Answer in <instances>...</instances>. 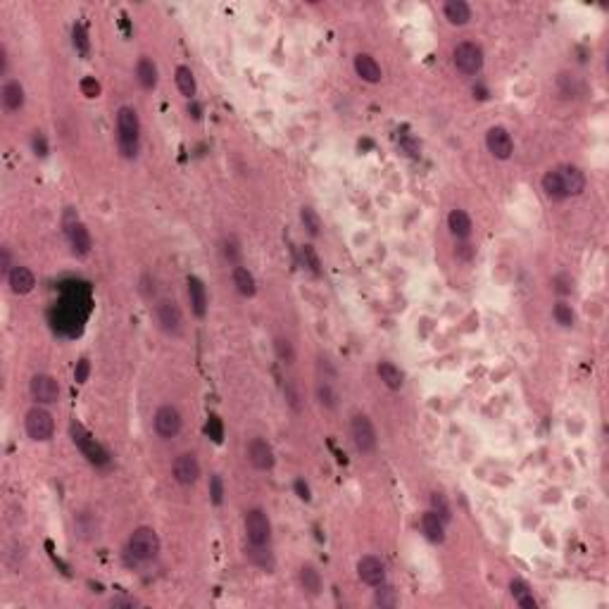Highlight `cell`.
Here are the masks:
<instances>
[{
    "label": "cell",
    "instance_id": "cell-1",
    "mask_svg": "<svg viewBox=\"0 0 609 609\" xmlns=\"http://www.w3.org/2000/svg\"><path fill=\"white\" fill-rule=\"evenodd\" d=\"M162 550L160 536L153 526H138V529L131 531V536L126 540L124 547V557L128 564L141 566V564H150L153 559H158V554Z\"/></svg>",
    "mask_w": 609,
    "mask_h": 609
},
{
    "label": "cell",
    "instance_id": "cell-2",
    "mask_svg": "<svg viewBox=\"0 0 609 609\" xmlns=\"http://www.w3.org/2000/svg\"><path fill=\"white\" fill-rule=\"evenodd\" d=\"M117 148L126 160H136L141 153V117L131 105L117 110Z\"/></svg>",
    "mask_w": 609,
    "mask_h": 609
},
{
    "label": "cell",
    "instance_id": "cell-3",
    "mask_svg": "<svg viewBox=\"0 0 609 609\" xmlns=\"http://www.w3.org/2000/svg\"><path fill=\"white\" fill-rule=\"evenodd\" d=\"M24 431L33 443H48L55 436V419L43 405H33L24 415Z\"/></svg>",
    "mask_w": 609,
    "mask_h": 609
},
{
    "label": "cell",
    "instance_id": "cell-4",
    "mask_svg": "<svg viewBox=\"0 0 609 609\" xmlns=\"http://www.w3.org/2000/svg\"><path fill=\"white\" fill-rule=\"evenodd\" d=\"M452 62H455L459 74H464V77H476V74L483 70V62H485L483 48L478 43H473V40H462V43H457L455 50H452Z\"/></svg>",
    "mask_w": 609,
    "mask_h": 609
},
{
    "label": "cell",
    "instance_id": "cell-5",
    "mask_svg": "<svg viewBox=\"0 0 609 609\" xmlns=\"http://www.w3.org/2000/svg\"><path fill=\"white\" fill-rule=\"evenodd\" d=\"M155 319H158V327L162 334L179 338L184 334V312H181L179 302L172 300V297H162L155 304Z\"/></svg>",
    "mask_w": 609,
    "mask_h": 609
},
{
    "label": "cell",
    "instance_id": "cell-6",
    "mask_svg": "<svg viewBox=\"0 0 609 609\" xmlns=\"http://www.w3.org/2000/svg\"><path fill=\"white\" fill-rule=\"evenodd\" d=\"M350 438H353L355 450L362 452V455H371L378 445L374 422H371L367 415H362V412H357V415H353V419H350Z\"/></svg>",
    "mask_w": 609,
    "mask_h": 609
},
{
    "label": "cell",
    "instance_id": "cell-7",
    "mask_svg": "<svg viewBox=\"0 0 609 609\" xmlns=\"http://www.w3.org/2000/svg\"><path fill=\"white\" fill-rule=\"evenodd\" d=\"M243 529H246L248 545H269L272 543V521H269L267 512L260 507L246 512L243 519Z\"/></svg>",
    "mask_w": 609,
    "mask_h": 609
},
{
    "label": "cell",
    "instance_id": "cell-8",
    "mask_svg": "<svg viewBox=\"0 0 609 609\" xmlns=\"http://www.w3.org/2000/svg\"><path fill=\"white\" fill-rule=\"evenodd\" d=\"M70 431H72V441H74V445H77V448H79L81 452H84V457L89 459L91 464H96V466H105L107 462H110V457H107V452L103 450V445L96 443V438H93L91 433L84 429V426L74 422V424L70 426Z\"/></svg>",
    "mask_w": 609,
    "mask_h": 609
},
{
    "label": "cell",
    "instance_id": "cell-9",
    "mask_svg": "<svg viewBox=\"0 0 609 609\" xmlns=\"http://www.w3.org/2000/svg\"><path fill=\"white\" fill-rule=\"evenodd\" d=\"M29 393H31V400L36 405H57L60 402V395H62V388H60L57 378L50 376V374H33L31 381H29Z\"/></svg>",
    "mask_w": 609,
    "mask_h": 609
},
{
    "label": "cell",
    "instance_id": "cell-10",
    "mask_svg": "<svg viewBox=\"0 0 609 609\" xmlns=\"http://www.w3.org/2000/svg\"><path fill=\"white\" fill-rule=\"evenodd\" d=\"M153 426L160 438L169 441V438H177L181 429H184V417L174 405H160L153 415Z\"/></svg>",
    "mask_w": 609,
    "mask_h": 609
},
{
    "label": "cell",
    "instance_id": "cell-11",
    "mask_svg": "<svg viewBox=\"0 0 609 609\" xmlns=\"http://www.w3.org/2000/svg\"><path fill=\"white\" fill-rule=\"evenodd\" d=\"M357 576H360L362 583H367L371 588H378L385 583L388 578V571H385V561L376 554H364L357 561Z\"/></svg>",
    "mask_w": 609,
    "mask_h": 609
},
{
    "label": "cell",
    "instance_id": "cell-12",
    "mask_svg": "<svg viewBox=\"0 0 609 609\" xmlns=\"http://www.w3.org/2000/svg\"><path fill=\"white\" fill-rule=\"evenodd\" d=\"M172 476L179 485H193L200 478V462L195 452H181L172 464Z\"/></svg>",
    "mask_w": 609,
    "mask_h": 609
},
{
    "label": "cell",
    "instance_id": "cell-13",
    "mask_svg": "<svg viewBox=\"0 0 609 609\" xmlns=\"http://www.w3.org/2000/svg\"><path fill=\"white\" fill-rule=\"evenodd\" d=\"M485 148L495 160H510L514 155V138L505 126H490L485 131Z\"/></svg>",
    "mask_w": 609,
    "mask_h": 609
},
{
    "label": "cell",
    "instance_id": "cell-14",
    "mask_svg": "<svg viewBox=\"0 0 609 609\" xmlns=\"http://www.w3.org/2000/svg\"><path fill=\"white\" fill-rule=\"evenodd\" d=\"M248 462L255 466L257 471H272L274 464H276V455H274V448L269 445L265 438H253V441L248 443Z\"/></svg>",
    "mask_w": 609,
    "mask_h": 609
},
{
    "label": "cell",
    "instance_id": "cell-15",
    "mask_svg": "<svg viewBox=\"0 0 609 609\" xmlns=\"http://www.w3.org/2000/svg\"><path fill=\"white\" fill-rule=\"evenodd\" d=\"M186 293H188V302H191V312L195 319H205L207 309H209V295L205 288V281L200 276H188L186 279Z\"/></svg>",
    "mask_w": 609,
    "mask_h": 609
},
{
    "label": "cell",
    "instance_id": "cell-16",
    "mask_svg": "<svg viewBox=\"0 0 609 609\" xmlns=\"http://www.w3.org/2000/svg\"><path fill=\"white\" fill-rule=\"evenodd\" d=\"M67 241H70V248L72 253L77 257H89L91 255V248H93V238H91V231L84 221L74 219L67 224Z\"/></svg>",
    "mask_w": 609,
    "mask_h": 609
},
{
    "label": "cell",
    "instance_id": "cell-17",
    "mask_svg": "<svg viewBox=\"0 0 609 609\" xmlns=\"http://www.w3.org/2000/svg\"><path fill=\"white\" fill-rule=\"evenodd\" d=\"M0 100H3V110L8 114H15L24 107L26 103V93L24 86L19 79H8L3 84V91H0Z\"/></svg>",
    "mask_w": 609,
    "mask_h": 609
},
{
    "label": "cell",
    "instance_id": "cell-18",
    "mask_svg": "<svg viewBox=\"0 0 609 609\" xmlns=\"http://www.w3.org/2000/svg\"><path fill=\"white\" fill-rule=\"evenodd\" d=\"M5 279H8V286L15 295H29L31 290L36 288V276H33L31 269L24 265H15Z\"/></svg>",
    "mask_w": 609,
    "mask_h": 609
},
{
    "label": "cell",
    "instance_id": "cell-19",
    "mask_svg": "<svg viewBox=\"0 0 609 609\" xmlns=\"http://www.w3.org/2000/svg\"><path fill=\"white\" fill-rule=\"evenodd\" d=\"M353 67H355V74L362 81H367V84H381L383 70H381V65L376 62L374 55H369V53H360V55H355Z\"/></svg>",
    "mask_w": 609,
    "mask_h": 609
},
{
    "label": "cell",
    "instance_id": "cell-20",
    "mask_svg": "<svg viewBox=\"0 0 609 609\" xmlns=\"http://www.w3.org/2000/svg\"><path fill=\"white\" fill-rule=\"evenodd\" d=\"M557 169L561 174V181H564V188H566V195H569V198L571 195H581L586 191L588 179H586L583 169L576 167V165H559Z\"/></svg>",
    "mask_w": 609,
    "mask_h": 609
},
{
    "label": "cell",
    "instance_id": "cell-21",
    "mask_svg": "<svg viewBox=\"0 0 609 609\" xmlns=\"http://www.w3.org/2000/svg\"><path fill=\"white\" fill-rule=\"evenodd\" d=\"M445 521L438 517L436 512H424L422 514V533H424V538L429 540V543H433V545H441V543H445Z\"/></svg>",
    "mask_w": 609,
    "mask_h": 609
},
{
    "label": "cell",
    "instance_id": "cell-22",
    "mask_svg": "<svg viewBox=\"0 0 609 609\" xmlns=\"http://www.w3.org/2000/svg\"><path fill=\"white\" fill-rule=\"evenodd\" d=\"M376 374L378 378H381V383L385 385V388L390 390H400L405 385V371L397 367L395 362L390 360H381L376 364Z\"/></svg>",
    "mask_w": 609,
    "mask_h": 609
},
{
    "label": "cell",
    "instance_id": "cell-23",
    "mask_svg": "<svg viewBox=\"0 0 609 609\" xmlns=\"http://www.w3.org/2000/svg\"><path fill=\"white\" fill-rule=\"evenodd\" d=\"M448 229H450V234L455 236V241H469V236L473 231V221H471L469 212H464V209H452L448 214Z\"/></svg>",
    "mask_w": 609,
    "mask_h": 609
},
{
    "label": "cell",
    "instance_id": "cell-24",
    "mask_svg": "<svg viewBox=\"0 0 609 609\" xmlns=\"http://www.w3.org/2000/svg\"><path fill=\"white\" fill-rule=\"evenodd\" d=\"M136 79H138L141 89H146V91H155V89H158L160 72H158V65H155L148 55L138 57V62H136Z\"/></svg>",
    "mask_w": 609,
    "mask_h": 609
},
{
    "label": "cell",
    "instance_id": "cell-25",
    "mask_svg": "<svg viewBox=\"0 0 609 609\" xmlns=\"http://www.w3.org/2000/svg\"><path fill=\"white\" fill-rule=\"evenodd\" d=\"M443 17L448 19V24L452 26H466L471 22V8L464 0H448V3L443 5Z\"/></svg>",
    "mask_w": 609,
    "mask_h": 609
},
{
    "label": "cell",
    "instance_id": "cell-26",
    "mask_svg": "<svg viewBox=\"0 0 609 609\" xmlns=\"http://www.w3.org/2000/svg\"><path fill=\"white\" fill-rule=\"evenodd\" d=\"M540 184H543V191H545L547 198L554 200V202H561V200L569 198V195H566L564 181H561V174H559L557 167H554V169H547V172L543 174V181H540Z\"/></svg>",
    "mask_w": 609,
    "mask_h": 609
},
{
    "label": "cell",
    "instance_id": "cell-27",
    "mask_svg": "<svg viewBox=\"0 0 609 609\" xmlns=\"http://www.w3.org/2000/svg\"><path fill=\"white\" fill-rule=\"evenodd\" d=\"M297 581H300L302 591L307 595H312V598H317L324 588V578H322V574L314 564H302L300 571H297Z\"/></svg>",
    "mask_w": 609,
    "mask_h": 609
},
{
    "label": "cell",
    "instance_id": "cell-28",
    "mask_svg": "<svg viewBox=\"0 0 609 609\" xmlns=\"http://www.w3.org/2000/svg\"><path fill=\"white\" fill-rule=\"evenodd\" d=\"M231 281L243 297H255L257 295V281H255V276L248 267H243V265L231 267Z\"/></svg>",
    "mask_w": 609,
    "mask_h": 609
},
{
    "label": "cell",
    "instance_id": "cell-29",
    "mask_svg": "<svg viewBox=\"0 0 609 609\" xmlns=\"http://www.w3.org/2000/svg\"><path fill=\"white\" fill-rule=\"evenodd\" d=\"M174 81H177V89L184 98L193 100L195 93H198V84H195V74L191 67L186 65H179L177 72H174Z\"/></svg>",
    "mask_w": 609,
    "mask_h": 609
},
{
    "label": "cell",
    "instance_id": "cell-30",
    "mask_svg": "<svg viewBox=\"0 0 609 609\" xmlns=\"http://www.w3.org/2000/svg\"><path fill=\"white\" fill-rule=\"evenodd\" d=\"M314 397H317V402L329 412H336L338 400H341V395H338V390L334 388V383L324 381V378H319V383L314 385Z\"/></svg>",
    "mask_w": 609,
    "mask_h": 609
},
{
    "label": "cell",
    "instance_id": "cell-31",
    "mask_svg": "<svg viewBox=\"0 0 609 609\" xmlns=\"http://www.w3.org/2000/svg\"><path fill=\"white\" fill-rule=\"evenodd\" d=\"M246 557L253 561L257 569H262V571H274V564H276V561H274L272 550H269V545H248Z\"/></svg>",
    "mask_w": 609,
    "mask_h": 609
},
{
    "label": "cell",
    "instance_id": "cell-32",
    "mask_svg": "<svg viewBox=\"0 0 609 609\" xmlns=\"http://www.w3.org/2000/svg\"><path fill=\"white\" fill-rule=\"evenodd\" d=\"M219 253H221V257H224V262H229L231 267H238V265H241V260H243V246H241V241L236 238L234 234H229V236H224V238H221Z\"/></svg>",
    "mask_w": 609,
    "mask_h": 609
},
{
    "label": "cell",
    "instance_id": "cell-33",
    "mask_svg": "<svg viewBox=\"0 0 609 609\" xmlns=\"http://www.w3.org/2000/svg\"><path fill=\"white\" fill-rule=\"evenodd\" d=\"M510 593H512V598H514V602H517L519 607H524V609H536L538 607V602H536V598H533L531 588L526 586L524 581H519V578L510 581Z\"/></svg>",
    "mask_w": 609,
    "mask_h": 609
},
{
    "label": "cell",
    "instance_id": "cell-34",
    "mask_svg": "<svg viewBox=\"0 0 609 609\" xmlns=\"http://www.w3.org/2000/svg\"><path fill=\"white\" fill-rule=\"evenodd\" d=\"M300 221H302L304 231L312 236V238H319L322 236V219H319V214H317L314 207H309V205L300 207Z\"/></svg>",
    "mask_w": 609,
    "mask_h": 609
},
{
    "label": "cell",
    "instance_id": "cell-35",
    "mask_svg": "<svg viewBox=\"0 0 609 609\" xmlns=\"http://www.w3.org/2000/svg\"><path fill=\"white\" fill-rule=\"evenodd\" d=\"M274 353H276V357H279V362L286 364V367H290V364L295 362V345L290 343V338H286V336L274 338Z\"/></svg>",
    "mask_w": 609,
    "mask_h": 609
},
{
    "label": "cell",
    "instance_id": "cell-36",
    "mask_svg": "<svg viewBox=\"0 0 609 609\" xmlns=\"http://www.w3.org/2000/svg\"><path fill=\"white\" fill-rule=\"evenodd\" d=\"M400 605V598H397L395 588H390L388 583L378 586L376 593H374V607H381V609H393Z\"/></svg>",
    "mask_w": 609,
    "mask_h": 609
},
{
    "label": "cell",
    "instance_id": "cell-37",
    "mask_svg": "<svg viewBox=\"0 0 609 609\" xmlns=\"http://www.w3.org/2000/svg\"><path fill=\"white\" fill-rule=\"evenodd\" d=\"M552 317H554V322H557L559 327H564V329H569V327H574V324H576V312H574L571 304L564 302V300L554 302Z\"/></svg>",
    "mask_w": 609,
    "mask_h": 609
},
{
    "label": "cell",
    "instance_id": "cell-38",
    "mask_svg": "<svg viewBox=\"0 0 609 609\" xmlns=\"http://www.w3.org/2000/svg\"><path fill=\"white\" fill-rule=\"evenodd\" d=\"M300 255H302V265L307 267V272L319 279V276L324 274V269H322V260H319V255H317L314 246H309V243H307V246H302Z\"/></svg>",
    "mask_w": 609,
    "mask_h": 609
},
{
    "label": "cell",
    "instance_id": "cell-39",
    "mask_svg": "<svg viewBox=\"0 0 609 609\" xmlns=\"http://www.w3.org/2000/svg\"><path fill=\"white\" fill-rule=\"evenodd\" d=\"M283 397H286V405L295 412V415L297 412H302V397H300V390H297L293 378H286V381H283Z\"/></svg>",
    "mask_w": 609,
    "mask_h": 609
},
{
    "label": "cell",
    "instance_id": "cell-40",
    "mask_svg": "<svg viewBox=\"0 0 609 609\" xmlns=\"http://www.w3.org/2000/svg\"><path fill=\"white\" fill-rule=\"evenodd\" d=\"M431 512H436L445 524H450L452 521V507H450L448 498H445L443 493H433L431 495Z\"/></svg>",
    "mask_w": 609,
    "mask_h": 609
},
{
    "label": "cell",
    "instance_id": "cell-41",
    "mask_svg": "<svg viewBox=\"0 0 609 609\" xmlns=\"http://www.w3.org/2000/svg\"><path fill=\"white\" fill-rule=\"evenodd\" d=\"M72 43L81 55H89L91 53V40H89V33H86V29H84V24L72 26Z\"/></svg>",
    "mask_w": 609,
    "mask_h": 609
},
{
    "label": "cell",
    "instance_id": "cell-42",
    "mask_svg": "<svg viewBox=\"0 0 609 609\" xmlns=\"http://www.w3.org/2000/svg\"><path fill=\"white\" fill-rule=\"evenodd\" d=\"M207 488H209V503L214 507H219L224 503V478H221L219 473H212V476H209Z\"/></svg>",
    "mask_w": 609,
    "mask_h": 609
},
{
    "label": "cell",
    "instance_id": "cell-43",
    "mask_svg": "<svg viewBox=\"0 0 609 609\" xmlns=\"http://www.w3.org/2000/svg\"><path fill=\"white\" fill-rule=\"evenodd\" d=\"M317 371H319V378H324V381H334V378L338 376V369H336L334 360L327 355L317 357Z\"/></svg>",
    "mask_w": 609,
    "mask_h": 609
},
{
    "label": "cell",
    "instance_id": "cell-44",
    "mask_svg": "<svg viewBox=\"0 0 609 609\" xmlns=\"http://www.w3.org/2000/svg\"><path fill=\"white\" fill-rule=\"evenodd\" d=\"M552 288H554V293L557 295H571V290H574V279L569 274H557L552 279Z\"/></svg>",
    "mask_w": 609,
    "mask_h": 609
},
{
    "label": "cell",
    "instance_id": "cell-45",
    "mask_svg": "<svg viewBox=\"0 0 609 609\" xmlns=\"http://www.w3.org/2000/svg\"><path fill=\"white\" fill-rule=\"evenodd\" d=\"M473 255H476V248H473L469 241H457V246H455V257H457V260L469 262Z\"/></svg>",
    "mask_w": 609,
    "mask_h": 609
},
{
    "label": "cell",
    "instance_id": "cell-46",
    "mask_svg": "<svg viewBox=\"0 0 609 609\" xmlns=\"http://www.w3.org/2000/svg\"><path fill=\"white\" fill-rule=\"evenodd\" d=\"M31 146H33V153H36L38 158H45V155H48V143H45V136L40 131L33 133Z\"/></svg>",
    "mask_w": 609,
    "mask_h": 609
},
{
    "label": "cell",
    "instance_id": "cell-47",
    "mask_svg": "<svg viewBox=\"0 0 609 609\" xmlns=\"http://www.w3.org/2000/svg\"><path fill=\"white\" fill-rule=\"evenodd\" d=\"M12 257H10V248H0V272L8 276L12 272Z\"/></svg>",
    "mask_w": 609,
    "mask_h": 609
},
{
    "label": "cell",
    "instance_id": "cell-48",
    "mask_svg": "<svg viewBox=\"0 0 609 609\" xmlns=\"http://www.w3.org/2000/svg\"><path fill=\"white\" fill-rule=\"evenodd\" d=\"M89 371H91L89 360H79L77 369H74V378H77L79 383H86V378H89Z\"/></svg>",
    "mask_w": 609,
    "mask_h": 609
},
{
    "label": "cell",
    "instance_id": "cell-49",
    "mask_svg": "<svg viewBox=\"0 0 609 609\" xmlns=\"http://www.w3.org/2000/svg\"><path fill=\"white\" fill-rule=\"evenodd\" d=\"M295 493H297V498L304 500V503H309V500H312V495H309V485L304 483L302 478H297V481H295Z\"/></svg>",
    "mask_w": 609,
    "mask_h": 609
},
{
    "label": "cell",
    "instance_id": "cell-50",
    "mask_svg": "<svg viewBox=\"0 0 609 609\" xmlns=\"http://www.w3.org/2000/svg\"><path fill=\"white\" fill-rule=\"evenodd\" d=\"M110 607H114V609H119V607H138V600H133V598H112Z\"/></svg>",
    "mask_w": 609,
    "mask_h": 609
},
{
    "label": "cell",
    "instance_id": "cell-51",
    "mask_svg": "<svg viewBox=\"0 0 609 609\" xmlns=\"http://www.w3.org/2000/svg\"><path fill=\"white\" fill-rule=\"evenodd\" d=\"M8 67H10L8 48H5V45H0V77H8Z\"/></svg>",
    "mask_w": 609,
    "mask_h": 609
}]
</instances>
